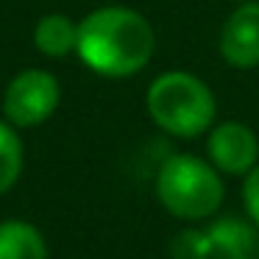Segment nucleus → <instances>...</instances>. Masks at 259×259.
Listing matches in <instances>:
<instances>
[{"instance_id": "nucleus-13", "label": "nucleus", "mask_w": 259, "mask_h": 259, "mask_svg": "<svg viewBox=\"0 0 259 259\" xmlns=\"http://www.w3.org/2000/svg\"><path fill=\"white\" fill-rule=\"evenodd\" d=\"M237 3H248V0H237Z\"/></svg>"}, {"instance_id": "nucleus-9", "label": "nucleus", "mask_w": 259, "mask_h": 259, "mask_svg": "<svg viewBox=\"0 0 259 259\" xmlns=\"http://www.w3.org/2000/svg\"><path fill=\"white\" fill-rule=\"evenodd\" d=\"M0 259H48V242L28 220L0 223Z\"/></svg>"}, {"instance_id": "nucleus-4", "label": "nucleus", "mask_w": 259, "mask_h": 259, "mask_svg": "<svg viewBox=\"0 0 259 259\" xmlns=\"http://www.w3.org/2000/svg\"><path fill=\"white\" fill-rule=\"evenodd\" d=\"M62 101V84L51 70L28 67L17 73L3 92V117L14 128H34L51 120Z\"/></svg>"}, {"instance_id": "nucleus-1", "label": "nucleus", "mask_w": 259, "mask_h": 259, "mask_svg": "<svg viewBox=\"0 0 259 259\" xmlns=\"http://www.w3.org/2000/svg\"><path fill=\"white\" fill-rule=\"evenodd\" d=\"M156 48L153 25L137 9L103 6L78 23L75 56L103 78H128L148 67Z\"/></svg>"}, {"instance_id": "nucleus-12", "label": "nucleus", "mask_w": 259, "mask_h": 259, "mask_svg": "<svg viewBox=\"0 0 259 259\" xmlns=\"http://www.w3.org/2000/svg\"><path fill=\"white\" fill-rule=\"evenodd\" d=\"M242 206H245L248 218L259 226V164L242 181Z\"/></svg>"}, {"instance_id": "nucleus-10", "label": "nucleus", "mask_w": 259, "mask_h": 259, "mask_svg": "<svg viewBox=\"0 0 259 259\" xmlns=\"http://www.w3.org/2000/svg\"><path fill=\"white\" fill-rule=\"evenodd\" d=\"M23 140L6 117L0 120V195H6L23 173Z\"/></svg>"}, {"instance_id": "nucleus-6", "label": "nucleus", "mask_w": 259, "mask_h": 259, "mask_svg": "<svg viewBox=\"0 0 259 259\" xmlns=\"http://www.w3.org/2000/svg\"><path fill=\"white\" fill-rule=\"evenodd\" d=\"M220 56L237 70L259 67V0L240 3L220 28Z\"/></svg>"}, {"instance_id": "nucleus-7", "label": "nucleus", "mask_w": 259, "mask_h": 259, "mask_svg": "<svg viewBox=\"0 0 259 259\" xmlns=\"http://www.w3.org/2000/svg\"><path fill=\"white\" fill-rule=\"evenodd\" d=\"M209 259H259V226L251 218H218L206 226Z\"/></svg>"}, {"instance_id": "nucleus-8", "label": "nucleus", "mask_w": 259, "mask_h": 259, "mask_svg": "<svg viewBox=\"0 0 259 259\" xmlns=\"http://www.w3.org/2000/svg\"><path fill=\"white\" fill-rule=\"evenodd\" d=\"M34 45L48 59H64L78 48V23L67 14H45L34 25Z\"/></svg>"}, {"instance_id": "nucleus-3", "label": "nucleus", "mask_w": 259, "mask_h": 259, "mask_svg": "<svg viewBox=\"0 0 259 259\" xmlns=\"http://www.w3.org/2000/svg\"><path fill=\"white\" fill-rule=\"evenodd\" d=\"M226 195L220 170L192 153H176L156 173V198L179 220H206L220 209Z\"/></svg>"}, {"instance_id": "nucleus-11", "label": "nucleus", "mask_w": 259, "mask_h": 259, "mask_svg": "<svg viewBox=\"0 0 259 259\" xmlns=\"http://www.w3.org/2000/svg\"><path fill=\"white\" fill-rule=\"evenodd\" d=\"M170 253L173 259H209L206 229H184L181 234H176Z\"/></svg>"}, {"instance_id": "nucleus-2", "label": "nucleus", "mask_w": 259, "mask_h": 259, "mask_svg": "<svg viewBox=\"0 0 259 259\" xmlns=\"http://www.w3.org/2000/svg\"><path fill=\"white\" fill-rule=\"evenodd\" d=\"M145 109L164 134L192 140L214 125L218 101L206 81H201L198 75L187 70H167L151 81Z\"/></svg>"}, {"instance_id": "nucleus-5", "label": "nucleus", "mask_w": 259, "mask_h": 259, "mask_svg": "<svg viewBox=\"0 0 259 259\" xmlns=\"http://www.w3.org/2000/svg\"><path fill=\"white\" fill-rule=\"evenodd\" d=\"M206 156L220 173L248 176L259 164V137L240 120H226L209 128Z\"/></svg>"}]
</instances>
